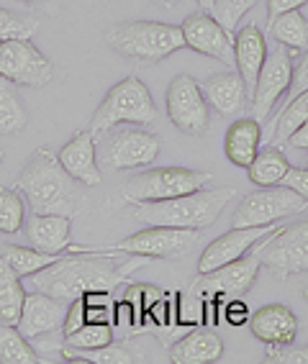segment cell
Segmentation results:
<instances>
[{"label":"cell","mask_w":308,"mask_h":364,"mask_svg":"<svg viewBox=\"0 0 308 364\" xmlns=\"http://www.w3.org/2000/svg\"><path fill=\"white\" fill-rule=\"evenodd\" d=\"M231 198H234V188H201L196 193L167 198V200L134 203V218L147 226L208 228L211 223H216Z\"/></svg>","instance_id":"cell-3"},{"label":"cell","mask_w":308,"mask_h":364,"mask_svg":"<svg viewBox=\"0 0 308 364\" xmlns=\"http://www.w3.org/2000/svg\"><path fill=\"white\" fill-rule=\"evenodd\" d=\"M295 54L285 46H277L275 52H267L260 77H257L255 92H252L250 108L257 121H265L270 116V111L277 105V100L290 90V80H293V65Z\"/></svg>","instance_id":"cell-14"},{"label":"cell","mask_w":308,"mask_h":364,"mask_svg":"<svg viewBox=\"0 0 308 364\" xmlns=\"http://www.w3.org/2000/svg\"><path fill=\"white\" fill-rule=\"evenodd\" d=\"M306 167H308V159H306Z\"/></svg>","instance_id":"cell-49"},{"label":"cell","mask_w":308,"mask_h":364,"mask_svg":"<svg viewBox=\"0 0 308 364\" xmlns=\"http://www.w3.org/2000/svg\"><path fill=\"white\" fill-rule=\"evenodd\" d=\"M0 77L21 87H44L52 82L54 67L31 39L0 41Z\"/></svg>","instance_id":"cell-12"},{"label":"cell","mask_w":308,"mask_h":364,"mask_svg":"<svg viewBox=\"0 0 308 364\" xmlns=\"http://www.w3.org/2000/svg\"><path fill=\"white\" fill-rule=\"evenodd\" d=\"M260 144H262V129L257 118H239L229 126L226 139H223V151L226 159L236 167H250L260 154Z\"/></svg>","instance_id":"cell-23"},{"label":"cell","mask_w":308,"mask_h":364,"mask_svg":"<svg viewBox=\"0 0 308 364\" xmlns=\"http://www.w3.org/2000/svg\"><path fill=\"white\" fill-rule=\"evenodd\" d=\"M226 316H229V323H236V326L250 318V313H247V306H244V303H229Z\"/></svg>","instance_id":"cell-42"},{"label":"cell","mask_w":308,"mask_h":364,"mask_svg":"<svg viewBox=\"0 0 308 364\" xmlns=\"http://www.w3.org/2000/svg\"><path fill=\"white\" fill-rule=\"evenodd\" d=\"M111 341H113V326L108 321H87V323L80 326L78 331L65 338V346L75 351H90L111 344Z\"/></svg>","instance_id":"cell-33"},{"label":"cell","mask_w":308,"mask_h":364,"mask_svg":"<svg viewBox=\"0 0 308 364\" xmlns=\"http://www.w3.org/2000/svg\"><path fill=\"white\" fill-rule=\"evenodd\" d=\"M67 306H70V300L52 298V295L41 293V290L26 293L23 311H21V318H18V323H16V328H18L28 341H31V338L46 336V333L62 328Z\"/></svg>","instance_id":"cell-18"},{"label":"cell","mask_w":308,"mask_h":364,"mask_svg":"<svg viewBox=\"0 0 308 364\" xmlns=\"http://www.w3.org/2000/svg\"><path fill=\"white\" fill-rule=\"evenodd\" d=\"M303 295H306V300H308V277H306V290H303Z\"/></svg>","instance_id":"cell-47"},{"label":"cell","mask_w":308,"mask_h":364,"mask_svg":"<svg viewBox=\"0 0 308 364\" xmlns=\"http://www.w3.org/2000/svg\"><path fill=\"white\" fill-rule=\"evenodd\" d=\"M0 362L3 364H36L41 357L23 333L11 323L0 321Z\"/></svg>","instance_id":"cell-32"},{"label":"cell","mask_w":308,"mask_h":364,"mask_svg":"<svg viewBox=\"0 0 308 364\" xmlns=\"http://www.w3.org/2000/svg\"><path fill=\"white\" fill-rule=\"evenodd\" d=\"M26 223V200L16 188H0V234H18Z\"/></svg>","instance_id":"cell-34"},{"label":"cell","mask_w":308,"mask_h":364,"mask_svg":"<svg viewBox=\"0 0 308 364\" xmlns=\"http://www.w3.org/2000/svg\"><path fill=\"white\" fill-rule=\"evenodd\" d=\"M70 226H73V218L59 213H31V218L23 223L28 244L41 252H67L73 247Z\"/></svg>","instance_id":"cell-22"},{"label":"cell","mask_w":308,"mask_h":364,"mask_svg":"<svg viewBox=\"0 0 308 364\" xmlns=\"http://www.w3.org/2000/svg\"><path fill=\"white\" fill-rule=\"evenodd\" d=\"M39 31V23L28 16L14 14V11H6L0 8V41H11V39H33Z\"/></svg>","instance_id":"cell-35"},{"label":"cell","mask_w":308,"mask_h":364,"mask_svg":"<svg viewBox=\"0 0 308 364\" xmlns=\"http://www.w3.org/2000/svg\"><path fill=\"white\" fill-rule=\"evenodd\" d=\"M23 300H26V290L21 285V277L16 274L14 267L0 257V321L11 326L18 323Z\"/></svg>","instance_id":"cell-26"},{"label":"cell","mask_w":308,"mask_h":364,"mask_svg":"<svg viewBox=\"0 0 308 364\" xmlns=\"http://www.w3.org/2000/svg\"><path fill=\"white\" fill-rule=\"evenodd\" d=\"M288 144L293 146V149H308V121L288 139Z\"/></svg>","instance_id":"cell-43"},{"label":"cell","mask_w":308,"mask_h":364,"mask_svg":"<svg viewBox=\"0 0 308 364\" xmlns=\"http://www.w3.org/2000/svg\"><path fill=\"white\" fill-rule=\"evenodd\" d=\"M255 3L257 0H213L211 14H213V18H216L226 31H236V23L244 18L247 11H252Z\"/></svg>","instance_id":"cell-36"},{"label":"cell","mask_w":308,"mask_h":364,"mask_svg":"<svg viewBox=\"0 0 308 364\" xmlns=\"http://www.w3.org/2000/svg\"><path fill=\"white\" fill-rule=\"evenodd\" d=\"M180 28H183V39L188 49L203 54V57L218 59L223 65H234V39H231V31H226L213 18L211 11L188 16L180 23Z\"/></svg>","instance_id":"cell-15"},{"label":"cell","mask_w":308,"mask_h":364,"mask_svg":"<svg viewBox=\"0 0 308 364\" xmlns=\"http://www.w3.org/2000/svg\"><path fill=\"white\" fill-rule=\"evenodd\" d=\"M83 323H87V308H85V300L83 298H73L70 300V306H67L65 313V321H62V336H70L75 333Z\"/></svg>","instance_id":"cell-38"},{"label":"cell","mask_w":308,"mask_h":364,"mask_svg":"<svg viewBox=\"0 0 308 364\" xmlns=\"http://www.w3.org/2000/svg\"><path fill=\"white\" fill-rule=\"evenodd\" d=\"M57 156L59 164L67 169V175L78 180L83 188H98L103 182V172L98 164V136L90 129L75 134Z\"/></svg>","instance_id":"cell-17"},{"label":"cell","mask_w":308,"mask_h":364,"mask_svg":"<svg viewBox=\"0 0 308 364\" xmlns=\"http://www.w3.org/2000/svg\"><path fill=\"white\" fill-rule=\"evenodd\" d=\"M306 208L308 200L298 196L295 190L285 188V185H272V188L257 190L244 198L239 208L234 210L231 226H267V223H277L288 215L303 213Z\"/></svg>","instance_id":"cell-9"},{"label":"cell","mask_w":308,"mask_h":364,"mask_svg":"<svg viewBox=\"0 0 308 364\" xmlns=\"http://www.w3.org/2000/svg\"><path fill=\"white\" fill-rule=\"evenodd\" d=\"M223 354V341L216 331L196 328L185 333L170 351V362L175 364H211L218 362Z\"/></svg>","instance_id":"cell-25"},{"label":"cell","mask_w":308,"mask_h":364,"mask_svg":"<svg viewBox=\"0 0 308 364\" xmlns=\"http://www.w3.org/2000/svg\"><path fill=\"white\" fill-rule=\"evenodd\" d=\"M275 228H280V221L267 223V226H234L229 234L218 236L216 241H211L208 247L203 249L201 259H198V274L213 272L218 267L244 257L257 241L267 236L270 231H275Z\"/></svg>","instance_id":"cell-16"},{"label":"cell","mask_w":308,"mask_h":364,"mask_svg":"<svg viewBox=\"0 0 308 364\" xmlns=\"http://www.w3.org/2000/svg\"><path fill=\"white\" fill-rule=\"evenodd\" d=\"M105 41L118 54L134 62H144V65L162 62L170 54L185 49L183 28L162 23V21H126V23L108 28Z\"/></svg>","instance_id":"cell-4"},{"label":"cell","mask_w":308,"mask_h":364,"mask_svg":"<svg viewBox=\"0 0 308 364\" xmlns=\"http://www.w3.org/2000/svg\"><path fill=\"white\" fill-rule=\"evenodd\" d=\"M308 90V52L303 54V59L298 65H293V80H290V98L298 92Z\"/></svg>","instance_id":"cell-40"},{"label":"cell","mask_w":308,"mask_h":364,"mask_svg":"<svg viewBox=\"0 0 308 364\" xmlns=\"http://www.w3.org/2000/svg\"><path fill=\"white\" fill-rule=\"evenodd\" d=\"M303 6H308V0H267V21L285 14V11H301Z\"/></svg>","instance_id":"cell-41"},{"label":"cell","mask_w":308,"mask_h":364,"mask_svg":"<svg viewBox=\"0 0 308 364\" xmlns=\"http://www.w3.org/2000/svg\"><path fill=\"white\" fill-rule=\"evenodd\" d=\"M265 59H267V39H265L262 28L257 26V23H247V26L239 28L234 36V65L236 72H239V77L247 85L250 100Z\"/></svg>","instance_id":"cell-19"},{"label":"cell","mask_w":308,"mask_h":364,"mask_svg":"<svg viewBox=\"0 0 308 364\" xmlns=\"http://www.w3.org/2000/svg\"><path fill=\"white\" fill-rule=\"evenodd\" d=\"M98 141L100 169H134L149 167L162 151V139L147 129L103 131Z\"/></svg>","instance_id":"cell-7"},{"label":"cell","mask_w":308,"mask_h":364,"mask_svg":"<svg viewBox=\"0 0 308 364\" xmlns=\"http://www.w3.org/2000/svg\"><path fill=\"white\" fill-rule=\"evenodd\" d=\"M159 111L154 105L149 87H147L137 75H129L118 85H113L98 111L90 118V131L100 136L103 131H111L118 124H134V126H152L157 124Z\"/></svg>","instance_id":"cell-5"},{"label":"cell","mask_w":308,"mask_h":364,"mask_svg":"<svg viewBox=\"0 0 308 364\" xmlns=\"http://www.w3.org/2000/svg\"><path fill=\"white\" fill-rule=\"evenodd\" d=\"M116 257H121V252L111 247L98 252L67 254L59 262L31 274V282L36 290L62 300L83 298L92 290H116L129 274L147 264V257H134L124 264H116Z\"/></svg>","instance_id":"cell-1"},{"label":"cell","mask_w":308,"mask_h":364,"mask_svg":"<svg viewBox=\"0 0 308 364\" xmlns=\"http://www.w3.org/2000/svg\"><path fill=\"white\" fill-rule=\"evenodd\" d=\"M28 126V111L11 80L0 77V136H16Z\"/></svg>","instance_id":"cell-29"},{"label":"cell","mask_w":308,"mask_h":364,"mask_svg":"<svg viewBox=\"0 0 308 364\" xmlns=\"http://www.w3.org/2000/svg\"><path fill=\"white\" fill-rule=\"evenodd\" d=\"M62 357L70 359V362H95V364H134V362H144V354L137 346L129 344H105L100 349L90 351H75L62 346Z\"/></svg>","instance_id":"cell-30"},{"label":"cell","mask_w":308,"mask_h":364,"mask_svg":"<svg viewBox=\"0 0 308 364\" xmlns=\"http://www.w3.org/2000/svg\"><path fill=\"white\" fill-rule=\"evenodd\" d=\"M206 103L221 116H236L239 111L250 108V92L247 85L239 77V72H218L211 75L203 85Z\"/></svg>","instance_id":"cell-20"},{"label":"cell","mask_w":308,"mask_h":364,"mask_svg":"<svg viewBox=\"0 0 308 364\" xmlns=\"http://www.w3.org/2000/svg\"><path fill=\"white\" fill-rule=\"evenodd\" d=\"M267 362L277 364H308V346H293V344H267Z\"/></svg>","instance_id":"cell-37"},{"label":"cell","mask_w":308,"mask_h":364,"mask_svg":"<svg viewBox=\"0 0 308 364\" xmlns=\"http://www.w3.org/2000/svg\"><path fill=\"white\" fill-rule=\"evenodd\" d=\"M260 262L280 277L308 272V218L272 231L260 252Z\"/></svg>","instance_id":"cell-11"},{"label":"cell","mask_w":308,"mask_h":364,"mask_svg":"<svg viewBox=\"0 0 308 364\" xmlns=\"http://www.w3.org/2000/svg\"><path fill=\"white\" fill-rule=\"evenodd\" d=\"M306 121H308V90H303L288 100V105L282 108V113L277 116L275 124H272V129H270V134H267L270 146H277V149H280L282 144H288V139L293 136Z\"/></svg>","instance_id":"cell-27"},{"label":"cell","mask_w":308,"mask_h":364,"mask_svg":"<svg viewBox=\"0 0 308 364\" xmlns=\"http://www.w3.org/2000/svg\"><path fill=\"white\" fill-rule=\"evenodd\" d=\"M280 185H285V188L295 190L301 198H306L308 200V167H290L288 175L282 177Z\"/></svg>","instance_id":"cell-39"},{"label":"cell","mask_w":308,"mask_h":364,"mask_svg":"<svg viewBox=\"0 0 308 364\" xmlns=\"http://www.w3.org/2000/svg\"><path fill=\"white\" fill-rule=\"evenodd\" d=\"M270 36L290 52L308 49V18L301 11H285L270 21Z\"/></svg>","instance_id":"cell-28"},{"label":"cell","mask_w":308,"mask_h":364,"mask_svg":"<svg viewBox=\"0 0 308 364\" xmlns=\"http://www.w3.org/2000/svg\"><path fill=\"white\" fill-rule=\"evenodd\" d=\"M98 249H105V247H75L73 244L67 252H41V249H33V247L28 249V247H18V244H3V247H0V257L14 267L18 277H31V274H36L39 269H44V267L54 264V262H59L62 257H67V254L98 252Z\"/></svg>","instance_id":"cell-24"},{"label":"cell","mask_w":308,"mask_h":364,"mask_svg":"<svg viewBox=\"0 0 308 364\" xmlns=\"http://www.w3.org/2000/svg\"><path fill=\"white\" fill-rule=\"evenodd\" d=\"M270 234H272V231H270ZM270 234L262 236V239L257 241L255 247L244 254V257H239V259L218 267V269H213V272L198 274V280L191 285V290L196 295H236V293L250 290V285L257 280L260 267H262V262H260V252H262V247L267 244Z\"/></svg>","instance_id":"cell-13"},{"label":"cell","mask_w":308,"mask_h":364,"mask_svg":"<svg viewBox=\"0 0 308 364\" xmlns=\"http://www.w3.org/2000/svg\"><path fill=\"white\" fill-rule=\"evenodd\" d=\"M3 156H6V151H3V149H0V162H3Z\"/></svg>","instance_id":"cell-48"},{"label":"cell","mask_w":308,"mask_h":364,"mask_svg":"<svg viewBox=\"0 0 308 364\" xmlns=\"http://www.w3.org/2000/svg\"><path fill=\"white\" fill-rule=\"evenodd\" d=\"M250 326L255 338L265 344H293L298 333V318L288 306L272 303V306L260 308L250 316Z\"/></svg>","instance_id":"cell-21"},{"label":"cell","mask_w":308,"mask_h":364,"mask_svg":"<svg viewBox=\"0 0 308 364\" xmlns=\"http://www.w3.org/2000/svg\"><path fill=\"white\" fill-rule=\"evenodd\" d=\"M213 180L211 172L191 167H157L147 169L142 175H134L124 185V198L129 203L142 200H167V198L188 196L196 190L206 188Z\"/></svg>","instance_id":"cell-6"},{"label":"cell","mask_w":308,"mask_h":364,"mask_svg":"<svg viewBox=\"0 0 308 364\" xmlns=\"http://www.w3.org/2000/svg\"><path fill=\"white\" fill-rule=\"evenodd\" d=\"M23 3H28V6H46L49 0H23Z\"/></svg>","instance_id":"cell-46"},{"label":"cell","mask_w":308,"mask_h":364,"mask_svg":"<svg viewBox=\"0 0 308 364\" xmlns=\"http://www.w3.org/2000/svg\"><path fill=\"white\" fill-rule=\"evenodd\" d=\"M196 3L203 8V11H211V8H213V0H196Z\"/></svg>","instance_id":"cell-45"},{"label":"cell","mask_w":308,"mask_h":364,"mask_svg":"<svg viewBox=\"0 0 308 364\" xmlns=\"http://www.w3.org/2000/svg\"><path fill=\"white\" fill-rule=\"evenodd\" d=\"M167 116L183 134L203 136L211 129V105L206 103L203 87L191 75H177L164 95Z\"/></svg>","instance_id":"cell-10"},{"label":"cell","mask_w":308,"mask_h":364,"mask_svg":"<svg viewBox=\"0 0 308 364\" xmlns=\"http://www.w3.org/2000/svg\"><path fill=\"white\" fill-rule=\"evenodd\" d=\"M78 185L80 182L73 180L59 164V156L46 146L33 151L16 180V190L23 196L31 213H59L70 218L80 215L85 208V196Z\"/></svg>","instance_id":"cell-2"},{"label":"cell","mask_w":308,"mask_h":364,"mask_svg":"<svg viewBox=\"0 0 308 364\" xmlns=\"http://www.w3.org/2000/svg\"><path fill=\"white\" fill-rule=\"evenodd\" d=\"M288 169L290 162L285 159V154L277 146H272V149H265L257 154L255 162L247 167V175L257 188H272V185H280L282 177L288 175Z\"/></svg>","instance_id":"cell-31"},{"label":"cell","mask_w":308,"mask_h":364,"mask_svg":"<svg viewBox=\"0 0 308 364\" xmlns=\"http://www.w3.org/2000/svg\"><path fill=\"white\" fill-rule=\"evenodd\" d=\"M152 3H157V6H162V8H175L177 0H152Z\"/></svg>","instance_id":"cell-44"},{"label":"cell","mask_w":308,"mask_h":364,"mask_svg":"<svg viewBox=\"0 0 308 364\" xmlns=\"http://www.w3.org/2000/svg\"><path fill=\"white\" fill-rule=\"evenodd\" d=\"M198 241H201V228L152 226L118 244H111V249L147 259H180L198 247Z\"/></svg>","instance_id":"cell-8"}]
</instances>
